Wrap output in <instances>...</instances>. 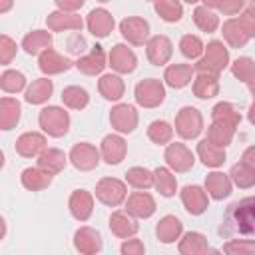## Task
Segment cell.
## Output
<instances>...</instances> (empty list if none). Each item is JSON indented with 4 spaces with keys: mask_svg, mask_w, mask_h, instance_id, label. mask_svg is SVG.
<instances>
[{
    "mask_svg": "<svg viewBox=\"0 0 255 255\" xmlns=\"http://www.w3.org/2000/svg\"><path fill=\"white\" fill-rule=\"evenodd\" d=\"M221 233H243V235H255V195L245 197L237 203H233L223 219V225L219 227Z\"/></svg>",
    "mask_w": 255,
    "mask_h": 255,
    "instance_id": "6da1fadb",
    "label": "cell"
},
{
    "mask_svg": "<svg viewBox=\"0 0 255 255\" xmlns=\"http://www.w3.org/2000/svg\"><path fill=\"white\" fill-rule=\"evenodd\" d=\"M227 66H229V48L219 40H211L205 46L203 58L195 62L193 70H195V74H207V76L219 78V74Z\"/></svg>",
    "mask_w": 255,
    "mask_h": 255,
    "instance_id": "7a4b0ae2",
    "label": "cell"
},
{
    "mask_svg": "<svg viewBox=\"0 0 255 255\" xmlns=\"http://www.w3.org/2000/svg\"><path fill=\"white\" fill-rule=\"evenodd\" d=\"M38 126L50 137H62L70 129V114L60 106H46L38 114Z\"/></svg>",
    "mask_w": 255,
    "mask_h": 255,
    "instance_id": "3957f363",
    "label": "cell"
},
{
    "mask_svg": "<svg viewBox=\"0 0 255 255\" xmlns=\"http://www.w3.org/2000/svg\"><path fill=\"white\" fill-rule=\"evenodd\" d=\"M133 98H135L137 106H141V108H147V110L157 108L165 100V86L157 78L139 80L133 88Z\"/></svg>",
    "mask_w": 255,
    "mask_h": 255,
    "instance_id": "277c9868",
    "label": "cell"
},
{
    "mask_svg": "<svg viewBox=\"0 0 255 255\" xmlns=\"http://www.w3.org/2000/svg\"><path fill=\"white\" fill-rule=\"evenodd\" d=\"M173 128H175V131H177L179 137H183V139H195L203 131V116H201V112L197 108L183 106L175 114Z\"/></svg>",
    "mask_w": 255,
    "mask_h": 255,
    "instance_id": "5b68a950",
    "label": "cell"
},
{
    "mask_svg": "<svg viewBox=\"0 0 255 255\" xmlns=\"http://www.w3.org/2000/svg\"><path fill=\"white\" fill-rule=\"evenodd\" d=\"M96 199L108 207H118L128 199V183L118 177H102L96 183Z\"/></svg>",
    "mask_w": 255,
    "mask_h": 255,
    "instance_id": "8992f818",
    "label": "cell"
},
{
    "mask_svg": "<svg viewBox=\"0 0 255 255\" xmlns=\"http://www.w3.org/2000/svg\"><path fill=\"white\" fill-rule=\"evenodd\" d=\"M70 163L80 169V171H92L100 165V159H102V153L100 149L94 145V143H88V141H80V143H74L70 153Z\"/></svg>",
    "mask_w": 255,
    "mask_h": 255,
    "instance_id": "52a82bcc",
    "label": "cell"
},
{
    "mask_svg": "<svg viewBox=\"0 0 255 255\" xmlns=\"http://www.w3.org/2000/svg\"><path fill=\"white\" fill-rule=\"evenodd\" d=\"M163 159H165L167 167L171 171H175V173H187L193 167V163H195L193 151L185 143H181V141L169 143L165 147V151H163Z\"/></svg>",
    "mask_w": 255,
    "mask_h": 255,
    "instance_id": "ba28073f",
    "label": "cell"
},
{
    "mask_svg": "<svg viewBox=\"0 0 255 255\" xmlns=\"http://www.w3.org/2000/svg\"><path fill=\"white\" fill-rule=\"evenodd\" d=\"M120 32L131 46H143L149 40V22L139 16H128L120 22Z\"/></svg>",
    "mask_w": 255,
    "mask_h": 255,
    "instance_id": "9c48e42d",
    "label": "cell"
},
{
    "mask_svg": "<svg viewBox=\"0 0 255 255\" xmlns=\"http://www.w3.org/2000/svg\"><path fill=\"white\" fill-rule=\"evenodd\" d=\"M139 116L131 104H118L110 112V124L118 133H131L137 128Z\"/></svg>",
    "mask_w": 255,
    "mask_h": 255,
    "instance_id": "30bf717a",
    "label": "cell"
},
{
    "mask_svg": "<svg viewBox=\"0 0 255 255\" xmlns=\"http://www.w3.org/2000/svg\"><path fill=\"white\" fill-rule=\"evenodd\" d=\"M145 56L149 60V64L153 66H165L171 56H173V44L167 36L163 34H157V36H151L145 44Z\"/></svg>",
    "mask_w": 255,
    "mask_h": 255,
    "instance_id": "8fae6325",
    "label": "cell"
},
{
    "mask_svg": "<svg viewBox=\"0 0 255 255\" xmlns=\"http://www.w3.org/2000/svg\"><path fill=\"white\" fill-rule=\"evenodd\" d=\"M179 197H181V203H183V207H185V211L189 215H201L209 207V195H207L205 187L185 185L179 191Z\"/></svg>",
    "mask_w": 255,
    "mask_h": 255,
    "instance_id": "7c38bea8",
    "label": "cell"
},
{
    "mask_svg": "<svg viewBox=\"0 0 255 255\" xmlns=\"http://www.w3.org/2000/svg\"><path fill=\"white\" fill-rule=\"evenodd\" d=\"M72 66H76V64H74L68 56L56 52L54 48H50V50H46V52H42V54L38 56V68H40L42 74H46V78H48V76L64 74V72H68Z\"/></svg>",
    "mask_w": 255,
    "mask_h": 255,
    "instance_id": "4fadbf2b",
    "label": "cell"
},
{
    "mask_svg": "<svg viewBox=\"0 0 255 255\" xmlns=\"http://www.w3.org/2000/svg\"><path fill=\"white\" fill-rule=\"evenodd\" d=\"M102 235L100 231H96L94 227L82 225L80 229H76L74 233V247L80 255H98L102 251Z\"/></svg>",
    "mask_w": 255,
    "mask_h": 255,
    "instance_id": "5bb4252c",
    "label": "cell"
},
{
    "mask_svg": "<svg viewBox=\"0 0 255 255\" xmlns=\"http://www.w3.org/2000/svg\"><path fill=\"white\" fill-rule=\"evenodd\" d=\"M108 66L118 74H131L137 68V58L126 44H116L108 54Z\"/></svg>",
    "mask_w": 255,
    "mask_h": 255,
    "instance_id": "9a60e30c",
    "label": "cell"
},
{
    "mask_svg": "<svg viewBox=\"0 0 255 255\" xmlns=\"http://www.w3.org/2000/svg\"><path fill=\"white\" fill-rule=\"evenodd\" d=\"M100 153H102V159L108 165H118V163H122L126 159L128 143H126V139L120 133H110V135H106L102 139Z\"/></svg>",
    "mask_w": 255,
    "mask_h": 255,
    "instance_id": "2e32d148",
    "label": "cell"
},
{
    "mask_svg": "<svg viewBox=\"0 0 255 255\" xmlns=\"http://www.w3.org/2000/svg\"><path fill=\"white\" fill-rule=\"evenodd\" d=\"M126 211L135 219H147L155 213V199L147 191H133L126 199Z\"/></svg>",
    "mask_w": 255,
    "mask_h": 255,
    "instance_id": "e0dca14e",
    "label": "cell"
},
{
    "mask_svg": "<svg viewBox=\"0 0 255 255\" xmlns=\"http://www.w3.org/2000/svg\"><path fill=\"white\" fill-rule=\"evenodd\" d=\"M68 209L76 221H88L94 213V195L86 189H76L70 193Z\"/></svg>",
    "mask_w": 255,
    "mask_h": 255,
    "instance_id": "ac0fdd59",
    "label": "cell"
},
{
    "mask_svg": "<svg viewBox=\"0 0 255 255\" xmlns=\"http://www.w3.org/2000/svg\"><path fill=\"white\" fill-rule=\"evenodd\" d=\"M116 22H114V16L106 10V8H94L90 10V14L86 16V28L96 36V38H106L112 34Z\"/></svg>",
    "mask_w": 255,
    "mask_h": 255,
    "instance_id": "d6986e66",
    "label": "cell"
},
{
    "mask_svg": "<svg viewBox=\"0 0 255 255\" xmlns=\"http://www.w3.org/2000/svg\"><path fill=\"white\" fill-rule=\"evenodd\" d=\"M46 149V135L40 131H24L16 139V153L22 157H40Z\"/></svg>",
    "mask_w": 255,
    "mask_h": 255,
    "instance_id": "ffe728a7",
    "label": "cell"
},
{
    "mask_svg": "<svg viewBox=\"0 0 255 255\" xmlns=\"http://www.w3.org/2000/svg\"><path fill=\"white\" fill-rule=\"evenodd\" d=\"M106 66H108V64H106V52H104V48L98 46V44H96L88 54H84V56H80V58L76 60V68H78L82 74H86V76H98V74L104 72Z\"/></svg>",
    "mask_w": 255,
    "mask_h": 255,
    "instance_id": "44dd1931",
    "label": "cell"
},
{
    "mask_svg": "<svg viewBox=\"0 0 255 255\" xmlns=\"http://www.w3.org/2000/svg\"><path fill=\"white\" fill-rule=\"evenodd\" d=\"M46 26H48L50 32H66V30L80 32L84 28V20L78 14H68V12H62V10H54L46 18Z\"/></svg>",
    "mask_w": 255,
    "mask_h": 255,
    "instance_id": "7402d4cb",
    "label": "cell"
},
{
    "mask_svg": "<svg viewBox=\"0 0 255 255\" xmlns=\"http://www.w3.org/2000/svg\"><path fill=\"white\" fill-rule=\"evenodd\" d=\"M231 189H233V183H231V177L229 173H223V171H211L205 175V191L211 199H225L231 195Z\"/></svg>",
    "mask_w": 255,
    "mask_h": 255,
    "instance_id": "603a6c76",
    "label": "cell"
},
{
    "mask_svg": "<svg viewBox=\"0 0 255 255\" xmlns=\"http://www.w3.org/2000/svg\"><path fill=\"white\" fill-rule=\"evenodd\" d=\"M195 78V70L191 64H169L163 72V80L169 88L173 90H181L187 84H191V80Z\"/></svg>",
    "mask_w": 255,
    "mask_h": 255,
    "instance_id": "cb8c5ba5",
    "label": "cell"
},
{
    "mask_svg": "<svg viewBox=\"0 0 255 255\" xmlns=\"http://www.w3.org/2000/svg\"><path fill=\"white\" fill-rule=\"evenodd\" d=\"M139 225L135 221V217H131L128 211H114L110 215V231L118 237V239H129L137 233Z\"/></svg>",
    "mask_w": 255,
    "mask_h": 255,
    "instance_id": "d4e9b609",
    "label": "cell"
},
{
    "mask_svg": "<svg viewBox=\"0 0 255 255\" xmlns=\"http://www.w3.org/2000/svg\"><path fill=\"white\" fill-rule=\"evenodd\" d=\"M52 42H54L52 32H48V30H32L22 38V48L30 56H36V54L40 56L42 52L52 48Z\"/></svg>",
    "mask_w": 255,
    "mask_h": 255,
    "instance_id": "484cf974",
    "label": "cell"
},
{
    "mask_svg": "<svg viewBox=\"0 0 255 255\" xmlns=\"http://www.w3.org/2000/svg\"><path fill=\"white\" fill-rule=\"evenodd\" d=\"M155 235L161 243L169 245V243H175L177 239H181L183 235V223L175 217V215H165L157 221L155 225Z\"/></svg>",
    "mask_w": 255,
    "mask_h": 255,
    "instance_id": "4316f807",
    "label": "cell"
},
{
    "mask_svg": "<svg viewBox=\"0 0 255 255\" xmlns=\"http://www.w3.org/2000/svg\"><path fill=\"white\" fill-rule=\"evenodd\" d=\"M52 92H54V82L44 76V78L34 80L28 86V90L24 92V100L32 106H40V104H46L52 98Z\"/></svg>",
    "mask_w": 255,
    "mask_h": 255,
    "instance_id": "83f0119b",
    "label": "cell"
},
{
    "mask_svg": "<svg viewBox=\"0 0 255 255\" xmlns=\"http://www.w3.org/2000/svg\"><path fill=\"white\" fill-rule=\"evenodd\" d=\"M68 159L70 157L62 149H58V147H46L42 151V155L38 157V167L44 169V171H48L50 175H58L66 167Z\"/></svg>",
    "mask_w": 255,
    "mask_h": 255,
    "instance_id": "f1b7e54d",
    "label": "cell"
},
{
    "mask_svg": "<svg viewBox=\"0 0 255 255\" xmlns=\"http://www.w3.org/2000/svg\"><path fill=\"white\" fill-rule=\"evenodd\" d=\"M20 116H22V106H20V102L14 100V98L4 96V98L0 100V129L8 131V129L16 128L18 122H20Z\"/></svg>",
    "mask_w": 255,
    "mask_h": 255,
    "instance_id": "f546056e",
    "label": "cell"
},
{
    "mask_svg": "<svg viewBox=\"0 0 255 255\" xmlns=\"http://www.w3.org/2000/svg\"><path fill=\"white\" fill-rule=\"evenodd\" d=\"M195 151H197V157L201 159V163H203L205 167H213V169H215V167H221V165L225 163V159H227L225 149L213 145L207 137L197 143V149H195Z\"/></svg>",
    "mask_w": 255,
    "mask_h": 255,
    "instance_id": "4dcf8cb0",
    "label": "cell"
},
{
    "mask_svg": "<svg viewBox=\"0 0 255 255\" xmlns=\"http://www.w3.org/2000/svg\"><path fill=\"white\" fill-rule=\"evenodd\" d=\"M52 179H54V175H50L48 171L40 169L38 165L36 167H26L20 173V183L28 191H42V189H46L52 183Z\"/></svg>",
    "mask_w": 255,
    "mask_h": 255,
    "instance_id": "1f68e13d",
    "label": "cell"
},
{
    "mask_svg": "<svg viewBox=\"0 0 255 255\" xmlns=\"http://www.w3.org/2000/svg\"><path fill=\"white\" fill-rule=\"evenodd\" d=\"M98 92L110 100V102H118L122 100L124 92H126V84L124 80L118 76V74H104L100 80H98Z\"/></svg>",
    "mask_w": 255,
    "mask_h": 255,
    "instance_id": "d6a6232c",
    "label": "cell"
},
{
    "mask_svg": "<svg viewBox=\"0 0 255 255\" xmlns=\"http://www.w3.org/2000/svg\"><path fill=\"white\" fill-rule=\"evenodd\" d=\"M177 249H179V255H203L209 249L207 237L199 231H187L185 235H181Z\"/></svg>",
    "mask_w": 255,
    "mask_h": 255,
    "instance_id": "836d02e7",
    "label": "cell"
},
{
    "mask_svg": "<svg viewBox=\"0 0 255 255\" xmlns=\"http://www.w3.org/2000/svg\"><path fill=\"white\" fill-rule=\"evenodd\" d=\"M191 90H193V96L199 100L215 98L219 94V78L207 76V74H195L191 82Z\"/></svg>",
    "mask_w": 255,
    "mask_h": 255,
    "instance_id": "e575fe53",
    "label": "cell"
},
{
    "mask_svg": "<svg viewBox=\"0 0 255 255\" xmlns=\"http://www.w3.org/2000/svg\"><path fill=\"white\" fill-rule=\"evenodd\" d=\"M211 122H219V124H225V126L237 129L239 124H241V114H239V110H237L233 104H229V102H219V104H215L213 110H211Z\"/></svg>",
    "mask_w": 255,
    "mask_h": 255,
    "instance_id": "d590c367",
    "label": "cell"
},
{
    "mask_svg": "<svg viewBox=\"0 0 255 255\" xmlns=\"http://www.w3.org/2000/svg\"><path fill=\"white\" fill-rule=\"evenodd\" d=\"M221 34H223V40H225L231 48H243V46L249 42V36L245 34V30L241 28V24H239L237 18L225 20L223 26H221Z\"/></svg>",
    "mask_w": 255,
    "mask_h": 255,
    "instance_id": "8d00e7d4",
    "label": "cell"
},
{
    "mask_svg": "<svg viewBox=\"0 0 255 255\" xmlns=\"http://www.w3.org/2000/svg\"><path fill=\"white\" fill-rule=\"evenodd\" d=\"M193 22L201 32H207V34L219 28V16L215 14V10H211L205 4H197L193 8Z\"/></svg>",
    "mask_w": 255,
    "mask_h": 255,
    "instance_id": "74e56055",
    "label": "cell"
},
{
    "mask_svg": "<svg viewBox=\"0 0 255 255\" xmlns=\"http://www.w3.org/2000/svg\"><path fill=\"white\" fill-rule=\"evenodd\" d=\"M153 187L163 195L171 197L177 191V179L169 167H155L153 169Z\"/></svg>",
    "mask_w": 255,
    "mask_h": 255,
    "instance_id": "f35d334b",
    "label": "cell"
},
{
    "mask_svg": "<svg viewBox=\"0 0 255 255\" xmlns=\"http://www.w3.org/2000/svg\"><path fill=\"white\" fill-rule=\"evenodd\" d=\"M126 183L137 191H145V189L153 187V171H149L147 167H141V165L129 167L126 171Z\"/></svg>",
    "mask_w": 255,
    "mask_h": 255,
    "instance_id": "ab89813d",
    "label": "cell"
},
{
    "mask_svg": "<svg viewBox=\"0 0 255 255\" xmlns=\"http://www.w3.org/2000/svg\"><path fill=\"white\" fill-rule=\"evenodd\" d=\"M147 137L157 145H169L173 137V126L165 120H153L147 126Z\"/></svg>",
    "mask_w": 255,
    "mask_h": 255,
    "instance_id": "60d3db41",
    "label": "cell"
},
{
    "mask_svg": "<svg viewBox=\"0 0 255 255\" xmlns=\"http://www.w3.org/2000/svg\"><path fill=\"white\" fill-rule=\"evenodd\" d=\"M233 135H235V129L225 124H219V122H211L207 128V139L221 149H225L233 141Z\"/></svg>",
    "mask_w": 255,
    "mask_h": 255,
    "instance_id": "b9f144b4",
    "label": "cell"
},
{
    "mask_svg": "<svg viewBox=\"0 0 255 255\" xmlns=\"http://www.w3.org/2000/svg\"><path fill=\"white\" fill-rule=\"evenodd\" d=\"M62 102L70 110H84L90 104V94L80 86H68L62 90Z\"/></svg>",
    "mask_w": 255,
    "mask_h": 255,
    "instance_id": "7bdbcfd3",
    "label": "cell"
},
{
    "mask_svg": "<svg viewBox=\"0 0 255 255\" xmlns=\"http://www.w3.org/2000/svg\"><path fill=\"white\" fill-rule=\"evenodd\" d=\"M231 74L243 82V84H255V60L249 56H239L233 64H231Z\"/></svg>",
    "mask_w": 255,
    "mask_h": 255,
    "instance_id": "ee69618b",
    "label": "cell"
},
{
    "mask_svg": "<svg viewBox=\"0 0 255 255\" xmlns=\"http://www.w3.org/2000/svg\"><path fill=\"white\" fill-rule=\"evenodd\" d=\"M153 10L165 22H179L183 16V4L177 0H157L153 4Z\"/></svg>",
    "mask_w": 255,
    "mask_h": 255,
    "instance_id": "f6af8a7d",
    "label": "cell"
},
{
    "mask_svg": "<svg viewBox=\"0 0 255 255\" xmlns=\"http://www.w3.org/2000/svg\"><path fill=\"white\" fill-rule=\"evenodd\" d=\"M0 88L6 94H20L26 88V76L18 70H4L0 76Z\"/></svg>",
    "mask_w": 255,
    "mask_h": 255,
    "instance_id": "bcb514c9",
    "label": "cell"
},
{
    "mask_svg": "<svg viewBox=\"0 0 255 255\" xmlns=\"http://www.w3.org/2000/svg\"><path fill=\"white\" fill-rule=\"evenodd\" d=\"M179 52L187 58V60H201V54L205 52V46H203V42H201V38L199 36H195V34H185V36H181V40H179Z\"/></svg>",
    "mask_w": 255,
    "mask_h": 255,
    "instance_id": "7dc6e473",
    "label": "cell"
},
{
    "mask_svg": "<svg viewBox=\"0 0 255 255\" xmlns=\"http://www.w3.org/2000/svg\"><path fill=\"white\" fill-rule=\"evenodd\" d=\"M229 177H231V183H235L239 189H249L255 185V171L251 167H247L243 161L231 165Z\"/></svg>",
    "mask_w": 255,
    "mask_h": 255,
    "instance_id": "c3c4849f",
    "label": "cell"
},
{
    "mask_svg": "<svg viewBox=\"0 0 255 255\" xmlns=\"http://www.w3.org/2000/svg\"><path fill=\"white\" fill-rule=\"evenodd\" d=\"M223 255H255V239H229L223 245Z\"/></svg>",
    "mask_w": 255,
    "mask_h": 255,
    "instance_id": "681fc988",
    "label": "cell"
},
{
    "mask_svg": "<svg viewBox=\"0 0 255 255\" xmlns=\"http://www.w3.org/2000/svg\"><path fill=\"white\" fill-rule=\"evenodd\" d=\"M203 4L209 6L211 10H219L227 16H235V14H241L245 10L243 0H223V2H203Z\"/></svg>",
    "mask_w": 255,
    "mask_h": 255,
    "instance_id": "f907efd6",
    "label": "cell"
},
{
    "mask_svg": "<svg viewBox=\"0 0 255 255\" xmlns=\"http://www.w3.org/2000/svg\"><path fill=\"white\" fill-rule=\"evenodd\" d=\"M16 52H18L16 42H14L10 36L2 34V36H0V64H2V66H8V64L14 60Z\"/></svg>",
    "mask_w": 255,
    "mask_h": 255,
    "instance_id": "816d5d0a",
    "label": "cell"
},
{
    "mask_svg": "<svg viewBox=\"0 0 255 255\" xmlns=\"http://www.w3.org/2000/svg\"><path fill=\"white\" fill-rule=\"evenodd\" d=\"M120 253H122V255H145V245H143L141 239L129 237V239H124V241H122Z\"/></svg>",
    "mask_w": 255,
    "mask_h": 255,
    "instance_id": "f5cc1de1",
    "label": "cell"
},
{
    "mask_svg": "<svg viewBox=\"0 0 255 255\" xmlns=\"http://www.w3.org/2000/svg\"><path fill=\"white\" fill-rule=\"evenodd\" d=\"M239 24H241V28L245 30V34L249 36V40L251 38H255V14L251 12V10H243L241 14H239Z\"/></svg>",
    "mask_w": 255,
    "mask_h": 255,
    "instance_id": "db71d44e",
    "label": "cell"
},
{
    "mask_svg": "<svg viewBox=\"0 0 255 255\" xmlns=\"http://www.w3.org/2000/svg\"><path fill=\"white\" fill-rule=\"evenodd\" d=\"M86 48H88V46H86V40H84V36H82L80 32H74V34L68 38V50H70V52L82 54Z\"/></svg>",
    "mask_w": 255,
    "mask_h": 255,
    "instance_id": "11a10c76",
    "label": "cell"
},
{
    "mask_svg": "<svg viewBox=\"0 0 255 255\" xmlns=\"http://www.w3.org/2000/svg\"><path fill=\"white\" fill-rule=\"evenodd\" d=\"M82 6H84V0H58L56 2V8L68 14H76Z\"/></svg>",
    "mask_w": 255,
    "mask_h": 255,
    "instance_id": "9f6ffc18",
    "label": "cell"
},
{
    "mask_svg": "<svg viewBox=\"0 0 255 255\" xmlns=\"http://www.w3.org/2000/svg\"><path fill=\"white\" fill-rule=\"evenodd\" d=\"M241 161H243L247 167H251V169L255 171V145H249V147L243 151V155H241Z\"/></svg>",
    "mask_w": 255,
    "mask_h": 255,
    "instance_id": "6f0895ef",
    "label": "cell"
},
{
    "mask_svg": "<svg viewBox=\"0 0 255 255\" xmlns=\"http://www.w3.org/2000/svg\"><path fill=\"white\" fill-rule=\"evenodd\" d=\"M247 120H249L251 126H255V102L251 104V108H249V112H247Z\"/></svg>",
    "mask_w": 255,
    "mask_h": 255,
    "instance_id": "680465c9",
    "label": "cell"
},
{
    "mask_svg": "<svg viewBox=\"0 0 255 255\" xmlns=\"http://www.w3.org/2000/svg\"><path fill=\"white\" fill-rule=\"evenodd\" d=\"M203 255H223V251H219V249H211V247H209Z\"/></svg>",
    "mask_w": 255,
    "mask_h": 255,
    "instance_id": "91938a15",
    "label": "cell"
},
{
    "mask_svg": "<svg viewBox=\"0 0 255 255\" xmlns=\"http://www.w3.org/2000/svg\"><path fill=\"white\" fill-rule=\"evenodd\" d=\"M10 6H12V2H6V4H2V6H0V12H6Z\"/></svg>",
    "mask_w": 255,
    "mask_h": 255,
    "instance_id": "94428289",
    "label": "cell"
},
{
    "mask_svg": "<svg viewBox=\"0 0 255 255\" xmlns=\"http://www.w3.org/2000/svg\"><path fill=\"white\" fill-rule=\"evenodd\" d=\"M249 92H251V96H253V102H255V84H249Z\"/></svg>",
    "mask_w": 255,
    "mask_h": 255,
    "instance_id": "6125c7cd",
    "label": "cell"
},
{
    "mask_svg": "<svg viewBox=\"0 0 255 255\" xmlns=\"http://www.w3.org/2000/svg\"><path fill=\"white\" fill-rule=\"evenodd\" d=\"M247 10H251V12H253V14H255V0H253V2H249V4H247Z\"/></svg>",
    "mask_w": 255,
    "mask_h": 255,
    "instance_id": "be15d7a7",
    "label": "cell"
}]
</instances>
